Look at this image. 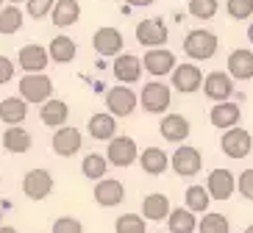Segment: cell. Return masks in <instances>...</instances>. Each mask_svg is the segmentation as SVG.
<instances>
[{
    "instance_id": "obj_45",
    "label": "cell",
    "mask_w": 253,
    "mask_h": 233,
    "mask_svg": "<svg viewBox=\"0 0 253 233\" xmlns=\"http://www.w3.org/2000/svg\"><path fill=\"white\" fill-rule=\"evenodd\" d=\"M242 233H253V225H248V228H245V231H242Z\"/></svg>"
},
{
    "instance_id": "obj_34",
    "label": "cell",
    "mask_w": 253,
    "mask_h": 233,
    "mask_svg": "<svg viewBox=\"0 0 253 233\" xmlns=\"http://www.w3.org/2000/svg\"><path fill=\"white\" fill-rule=\"evenodd\" d=\"M201 233H228L231 225L228 219L223 217V214H217V211H209V214H203L201 219V228H198Z\"/></svg>"
},
{
    "instance_id": "obj_15",
    "label": "cell",
    "mask_w": 253,
    "mask_h": 233,
    "mask_svg": "<svg viewBox=\"0 0 253 233\" xmlns=\"http://www.w3.org/2000/svg\"><path fill=\"white\" fill-rule=\"evenodd\" d=\"M81 142H84L81 131L73 128V125H64V128H59L53 133V150L59 156H75L81 150Z\"/></svg>"
},
{
    "instance_id": "obj_19",
    "label": "cell",
    "mask_w": 253,
    "mask_h": 233,
    "mask_svg": "<svg viewBox=\"0 0 253 233\" xmlns=\"http://www.w3.org/2000/svg\"><path fill=\"white\" fill-rule=\"evenodd\" d=\"M159 131H162V136L167 142H175V144H181L186 136L192 133V131H189V120L181 117V114H167L162 120V125H159Z\"/></svg>"
},
{
    "instance_id": "obj_43",
    "label": "cell",
    "mask_w": 253,
    "mask_h": 233,
    "mask_svg": "<svg viewBox=\"0 0 253 233\" xmlns=\"http://www.w3.org/2000/svg\"><path fill=\"white\" fill-rule=\"evenodd\" d=\"M0 233H17V231H14V228H8V225H3V228H0Z\"/></svg>"
},
{
    "instance_id": "obj_6",
    "label": "cell",
    "mask_w": 253,
    "mask_h": 233,
    "mask_svg": "<svg viewBox=\"0 0 253 233\" xmlns=\"http://www.w3.org/2000/svg\"><path fill=\"white\" fill-rule=\"evenodd\" d=\"M136 39L139 45H145L148 50H156L167 42V25L159 20V17H150V20H142L136 25Z\"/></svg>"
},
{
    "instance_id": "obj_35",
    "label": "cell",
    "mask_w": 253,
    "mask_h": 233,
    "mask_svg": "<svg viewBox=\"0 0 253 233\" xmlns=\"http://www.w3.org/2000/svg\"><path fill=\"white\" fill-rule=\"evenodd\" d=\"M145 222H148V219L136 217V214H123V217L117 219L114 231H117V233H145V231H148Z\"/></svg>"
},
{
    "instance_id": "obj_22",
    "label": "cell",
    "mask_w": 253,
    "mask_h": 233,
    "mask_svg": "<svg viewBox=\"0 0 253 233\" xmlns=\"http://www.w3.org/2000/svg\"><path fill=\"white\" fill-rule=\"evenodd\" d=\"M78 17H81L78 0H56V8H53V14H50V23L56 25V28H70V25L78 23Z\"/></svg>"
},
{
    "instance_id": "obj_26",
    "label": "cell",
    "mask_w": 253,
    "mask_h": 233,
    "mask_svg": "<svg viewBox=\"0 0 253 233\" xmlns=\"http://www.w3.org/2000/svg\"><path fill=\"white\" fill-rule=\"evenodd\" d=\"M25 117H28V103L23 98H6L0 103V120L6 122V125L17 128Z\"/></svg>"
},
{
    "instance_id": "obj_2",
    "label": "cell",
    "mask_w": 253,
    "mask_h": 233,
    "mask_svg": "<svg viewBox=\"0 0 253 233\" xmlns=\"http://www.w3.org/2000/svg\"><path fill=\"white\" fill-rule=\"evenodd\" d=\"M170 86H164L162 81H150L142 86V95H139V103L145 111L150 114H162L170 108Z\"/></svg>"
},
{
    "instance_id": "obj_16",
    "label": "cell",
    "mask_w": 253,
    "mask_h": 233,
    "mask_svg": "<svg viewBox=\"0 0 253 233\" xmlns=\"http://www.w3.org/2000/svg\"><path fill=\"white\" fill-rule=\"evenodd\" d=\"M206 189L211 195V200H228L234 195V189H237V181H234V175L228 169H211Z\"/></svg>"
},
{
    "instance_id": "obj_25",
    "label": "cell",
    "mask_w": 253,
    "mask_h": 233,
    "mask_svg": "<svg viewBox=\"0 0 253 233\" xmlns=\"http://www.w3.org/2000/svg\"><path fill=\"white\" fill-rule=\"evenodd\" d=\"M139 166L145 169L148 175H162L167 166H170V158L162 147H145L139 153Z\"/></svg>"
},
{
    "instance_id": "obj_24",
    "label": "cell",
    "mask_w": 253,
    "mask_h": 233,
    "mask_svg": "<svg viewBox=\"0 0 253 233\" xmlns=\"http://www.w3.org/2000/svg\"><path fill=\"white\" fill-rule=\"evenodd\" d=\"M117 117H112V114H92L89 117V136L92 139H100V142H112L114 136V131H117Z\"/></svg>"
},
{
    "instance_id": "obj_37",
    "label": "cell",
    "mask_w": 253,
    "mask_h": 233,
    "mask_svg": "<svg viewBox=\"0 0 253 233\" xmlns=\"http://www.w3.org/2000/svg\"><path fill=\"white\" fill-rule=\"evenodd\" d=\"M225 11H228L231 20H248L253 14V0H228Z\"/></svg>"
},
{
    "instance_id": "obj_14",
    "label": "cell",
    "mask_w": 253,
    "mask_h": 233,
    "mask_svg": "<svg viewBox=\"0 0 253 233\" xmlns=\"http://www.w3.org/2000/svg\"><path fill=\"white\" fill-rule=\"evenodd\" d=\"M95 200L97 205H103V208H114L126 200V189L123 183L114 181V178H103V181H97L95 186Z\"/></svg>"
},
{
    "instance_id": "obj_36",
    "label": "cell",
    "mask_w": 253,
    "mask_h": 233,
    "mask_svg": "<svg viewBox=\"0 0 253 233\" xmlns=\"http://www.w3.org/2000/svg\"><path fill=\"white\" fill-rule=\"evenodd\" d=\"M189 14L195 20H211L217 14V0H189Z\"/></svg>"
},
{
    "instance_id": "obj_38",
    "label": "cell",
    "mask_w": 253,
    "mask_h": 233,
    "mask_svg": "<svg viewBox=\"0 0 253 233\" xmlns=\"http://www.w3.org/2000/svg\"><path fill=\"white\" fill-rule=\"evenodd\" d=\"M53 8H56V0H28V17H34V20L53 14Z\"/></svg>"
},
{
    "instance_id": "obj_18",
    "label": "cell",
    "mask_w": 253,
    "mask_h": 233,
    "mask_svg": "<svg viewBox=\"0 0 253 233\" xmlns=\"http://www.w3.org/2000/svg\"><path fill=\"white\" fill-rule=\"evenodd\" d=\"M92 45L100 56H117L126 42H123V33L117 28H97L92 36Z\"/></svg>"
},
{
    "instance_id": "obj_29",
    "label": "cell",
    "mask_w": 253,
    "mask_h": 233,
    "mask_svg": "<svg viewBox=\"0 0 253 233\" xmlns=\"http://www.w3.org/2000/svg\"><path fill=\"white\" fill-rule=\"evenodd\" d=\"M47 53H50V59L56 64H67V61L75 59V42L70 36H56L47 47Z\"/></svg>"
},
{
    "instance_id": "obj_30",
    "label": "cell",
    "mask_w": 253,
    "mask_h": 233,
    "mask_svg": "<svg viewBox=\"0 0 253 233\" xmlns=\"http://www.w3.org/2000/svg\"><path fill=\"white\" fill-rule=\"evenodd\" d=\"M3 147H6L8 153H25L31 147V133L23 131L20 125H17V128H8L6 133H3Z\"/></svg>"
},
{
    "instance_id": "obj_11",
    "label": "cell",
    "mask_w": 253,
    "mask_h": 233,
    "mask_svg": "<svg viewBox=\"0 0 253 233\" xmlns=\"http://www.w3.org/2000/svg\"><path fill=\"white\" fill-rule=\"evenodd\" d=\"M203 72L198 64H181V67H175V72H172V86L178 92H184V95H192V92H198L203 86Z\"/></svg>"
},
{
    "instance_id": "obj_20",
    "label": "cell",
    "mask_w": 253,
    "mask_h": 233,
    "mask_svg": "<svg viewBox=\"0 0 253 233\" xmlns=\"http://www.w3.org/2000/svg\"><path fill=\"white\" fill-rule=\"evenodd\" d=\"M228 75L234 81H251L253 78V53L251 50H234L228 56Z\"/></svg>"
},
{
    "instance_id": "obj_5",
    "label": "cell",
    "mask_w": 253,
    "mask_h": 233,
    "mask_svg": "<svg viewBox=\"0 0 253 233\" xmlns=\"http://www.w3.org/2000/svg\"><path fill=\"white\" fill-rule=\"evenodd\" d=\"M106 158L114 166H131L136 161V142L131 136H114L106 147Z\"/></svg>"
},
{
    "instance_id": "obj_17",
    "label": "cell",
    "mask_w": 253,
    "mask_h": 233,
    "mask_svg": "<svg viewBox=\"0 0 253 233\" xmlns=\"http://www.w3.org/2000/svg\"><path fill=\"white\" fill-rule=\"evenodd\" d=\"M239 117H242V108H239L237 103H217L214 108H211V114H209V120H211V125L220 131H234L237 128Z\"/></svg>"
},
{
    "instance_id": "obj_12",
    "label": "cell",
    "mask_w": 253,
    "mask_h": 233,
    "mask_svg": "<svg viewBox=\"0 0 253 233\" xmlns=\"http://www.w3.org/2000/svg\"><path fill=\"white\" fill-rule=\"evenodd\" d=\"M142 64L148 69L150 75H167V72H175V56L170 50H164V47H156V50H148L142 56Z\"/></svg>"
},
{
    "instance_id": "obj_10",
    "label": "cell",
    "mask_w": 253,
    "mask_h": 233,
    "mask_svg": "<svg viewBox=\"0 0 253 233\" xmlns=\"http://www.w3.org/2000/svg\"><path fill=\"white\" fill-rule=\"evenodd\" d=\"M106 105H109L112 117H128L136 108V95L128 86H114L106 92Z\"/></svg>"
},
{
    "instance_id": "obj_33",
    "label": "cell",
    "mask_w": 253,
    "mask_h": 233,
    "mask_svg": "<svg viewBox=\"0 0 253 233\" xmlns=\"http://www.w3.org/2000/svg\"><path fill=\"white\" fill-rule=\"evenodd\" d=\"M106 166H109V158L97 156V153H89V156L81 161V169H84V175H86L89 181H103Z\"/></svg>"
},
{
    "instance_id": "obj_7",
    "label": "cell",
    "mask_w": 253,
    "mask_h": 233,
    "mask_svg": "<svg viewBox=\"0 0 253 233\" xmlns=\"http://www.w3.org/2000/svg\"><path fill=\"white\" fill-rule=\"evenodd\" d=\"M23 192L31 200H45L53 192V175L47 169H31L23 178Z\"/></svg>"
},
{
    "instance_id": "obj_41",
    "label": "cell",
    "mask_w": 253,
    "mask_h": 233,
    "mask_svg": "<svg viewBox=\"0 0 253 233\" xmlns=\"http://www.w3.org/2000/svg\"><path fill=\"white\" fill-rule=\"evenodd\" d=\"M11 78H14V64H11V59L0 56V83H8Z\"/></svg>"
},
{
    "instance_id": "obj_32",
    "label": "cell",
    "mask_w": 253,
    "mask_h": 233,
    "mask_svg": "<svg viewBox=\"0 0 253 233\" xmlns=\"http://www.w3.org/2000/svg\"><path fill=\"white\" fill-rule=\"evenodd\" d=\"M209 189L203 186H189L186 189V208L192 211V214H209Z\"/></svg>"
},
{
    "instance_id": "obj_3",
    "label": "cell",
    "mask_w": 253,
    "mask_h": 233,
    "mask_svg": "<svg viewBox=\"0 0 253 233\" xmlns=\"http://www.w3.org/2000/svg\"><path fill=\"white\" fill-rule=\"evenodd\" d=\"M20 95H23L25 103L45 105L53 95V81L47 75H23V81H20Z\"/></svg>"
},
{
    "instance_id": "obj_42",
    "label": "cell",
    "mask_w": 253,
    "mask_h": 233,
    "mask_svg": "<svg viewBox=\"0 0 253 233\" xmlns=\"http://www.w3.org/2000/svg\"><path fill=\"white\" fill-rule=\"evenodd\" d=\"M128 6H136V8H145V6H150L153 0H126Z\"/></svg>"
},
{
    "instance_id": "obj_44",
    "label": "cell",
    "mask_w": 253,
    "mask_h": 233,
    "mask_svg": "<svg viewBox=\"0 0 253 233\" xmlns=\"http://www.w3.org/2000/svg\"><path fill=\"white\" fill-rule=\"evenodd\" d=\"M248 39L253 42V23H251V28H248Z\"/></svg>"
},
{
    "instance_id": "obj_27",
    "label": "cell",
    "mask_w": 253,
    "mask_h": 233,
    "mask_svg": "<svg viewBox=\"0 0 253 233\" xmlns=\"http://www.w3.org/2000/svg\"><path fill=\"white\" fill-rule=\"evenodd\" d=\"M67 103L64 100H47L42 105V111H39V120L45 122L47 128H64V122H67Z\"/></svg>"
},
{
    "instance_id": "obj_47",
    "label": "cell",
    "mask_w": 253,
    "mask_h": 233,
    "mask_svg": "<svg viewBox=\"0 0 253 233\" xmlns=\"http://www.w3.org/2000/svg\"><path fill=\"white\" fill-rule=\"evenodd\" d=\"M0 219H3V214H0Z\"/></svg>"
},
{
    "instance_id": "obj_21",
    "label": "cell",
    "mask_w": 253,
    "mask_h": 233,
    "mask_svg": "<svg viewBox=\"0 0 253 233\" xmlns=\"http://www.w3.org/2000/svg\"><path fill=\"white\" fill-rule=\"evenodd\" d=\"M142 75V59H136V56H128V53H123V56H117L114 59V78L123 83H136Z\"/></svg>"
},
{
    "instance_id": "obj_1",
    "label": "cell",
    "mask_w": 253,
    "mask_h": 233,
    "mask_svg": "<svg viewBox=\"0 0 253 233\" xmlns=\"http://www.w3.org/2000/svg\"><path fill=\"white\" fill-rule=\"evenodd\" d=\"M184 53L192 61H206L217 53V36L206 28H195L184 39Z\"/></svg>"
},
{
    "instance_id": "obj_46",
    "label": "cell",
    "mask_w": 253,
    "mask_h": 233,
    "mask_svg": "<svg viewBox=\"0 0 253 233\" xmlns=\"http://www.w3.org/2000/svg\"><path fill=\"white\" fill-rule=\"evenodd\" d=\"M8 3H23V0H8Z\"/></svg>"
},
{
    "instance_id": "obj_9",
    "label": "cell",
    "mask_w": 253,
    "mask_h": 233,
    "mask_svg": "<svg viewBox=\"0 0 253 233\" xmlns=\"http://www.w3.org/2000/svg\"><path fill=\"white\" fill-rule=\"evenodd\" d=\"M220 147H223L225 156L231 158H245L253 147V139L245 128H234V131H225L223 139H220Z\"/></svg>"
},
{
    "instance_id": "obj_8",
    "label": "cell",
    "mask_w": 253,
    "mask_h": 233,
    "mask_svg": "<svg viewBox=\"0 0 253 233\" xmlns=\"http://www.w3.org/2000/svg\"><path fill=\"white\" fill-rule=\"evenodd\" d=\"M203 95L217 103H228V98L234 95V78L228 72H209L203 81Z\"/></svg>"
},
{
    "instance_id": "obj_13",
    "label": "cell",
    "mask_w": 253,
    "mask_h": 233,
    "mask_svg": "<svg viewBox=\"0 0 253 233\" xmlns=\"http://www.w3.org/2000/svg\"><path fill=\"white\" fill-rule=\"evenodd\" d=\"M47 56H50V53L42 45H25V47H20L17 61H20V67H23L28 75H42V69L47 67Z\"/></svg>"
},
{
    "instance_id": "obj_23",
    "label": "cell",
    "mask_w": 253,
    "mask_h": 233,
    "mask_svg": "<svg viewBox=\"0 0 253 233\" xmlns=\"http://www.w3.org/2000/svg\"><path fill=\"white\" fill-rule=\"evenodd\" d=\"M172 208H170V200H167V195H159V192H153V195H148L145 200H142V217L145 219H153V222H159V219H170Z\"/></svg>"
},
{
    "instance_id": "obj_28",
    "label": "cell",
    "mask_w": 253,
    "mask_h": 233,
    "mask_svg": "<svg viewBox=\"0 0 253 233\" xmlns=\"http://www.w3.org/2000/svg\"><path fill=\"white\" fill-rule=\"evenodd\" d=\"M167 225H170V233H195L201 228V222L195 219V214L189 208H172Z\"/></svg>"
},
{
    "instance_id": "obj_40",
    "label": "cell",
    "mask_w": 253,
    "mask_h": 233,
    "mask_svg": "<svg viewBox=\"0 0 253 233\" xmlns=\"http://www.w3.org/2000/svg\"><path fill=\"white\" fill-rule=\"evenodd\" d=\"M237 189H239V195L245 197V200H253V169H245V172L239 175Z\"/></svg>"
},
{
    "instance_id": "obj_39",
    "label": "cell",
    "mask_w": 253,
    "mask_h": 233,
    "mask_svg": "<svg viewBox=\"0 0 253 233\" xmlns=\"http://www.w3.org/2000/svg\"><path fill=\"white\" fill-rule=\"evenodd\" d=\"M53 233H84V225L75 217H61L53 222Z\"/></svg>"
},
{
    "instance_id": "obj_31",
    "label": "cell",
    "mask_w": 253,
    "mask_h": 233,
    "mask_svg": "<svg viewBox=\"0 0 253 233\" xmlns=\"http://www.w3.org/2000/svg\"><path fill=\"white\" fill-rule=\"evenodd\" d=\"M23 11L17 6H8V8H0V33L3 36H11V33H17V31L23 28Z\"/></svg>"
},
{
    "instance_id": "obj_4",
    "label": "cell",
    "mask_w": 253,
    "mask_h": 233,
    "mask_svg": "<svg viewBox=\"0 0 253 233\" xmlns=\"http://www.w3.org/2000/svg\"><path fill=\"white\" fill-rule=\"evenodd\" d=\"M170 166L175 169V175L189 178V175L201 172L203 158H201V153L195 150V147H189V144H178V150L172 153V158H170Z\"/></svg>"
}]
</instances>
